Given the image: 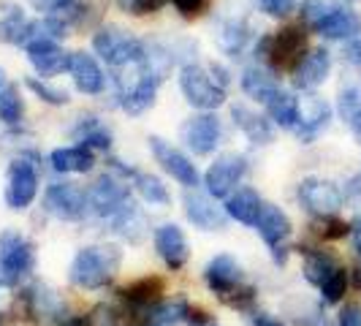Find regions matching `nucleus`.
Masks as SVG:
<instances>
[{
	"instance_id": "nucleus-1",
	"label": "nucleus",
	"mask_w": 361,
	"mask_h": 326,
	"mask_svg": "<svg viewBox=\"0 0 361 326\" xmlns=\"http://www.w3.org/2000/svg\"><path fill=\"white\" fill-rule=\"evenodd\" d=\"M123 267V250L114 245H87L71 261V283L76 289H106Z\"/></svg>"
},
{
	"instance_id": "nucleus-2",
	"label": "nucleus",
	"mask_w": 361,
	"mask_h": 326,
	"mask_svg": "<svg viewBox=\"0 0 361 326\" xmlns=\"http://www.w3.org/2000/svg\"><path fill=\"white\" fill-rule=\"evenodd\" d=\"M255 63L269 66L271 71H293L296 63L307 54L305 25H286L274 36H261L253 44Z\"/></svg>"
},
{
	"instance_id": "nucleus-3",
	"label": "nucleus",
	"mask_w": 361,
	"mask_h": 326,
	"mask_svg": "<svg viewBox=\"0 0 361 326\" xmlns=\"http://www.w3.org/2000/svg\"><path fill=\"white\" fill-rule=\"evenodd\" d=\"M161 82L152 79L142 68V63H130L123 68H114V90H117V107L128 114H145L147 109L155 107Z\"/></svg>"
},
{
	"instance_id": "nucleus-4",
	"label": "nucleus",
	"mask_w": 361,
	"mask_h": 326,
	"mask_svg": "<svg viewBox=\"0 0 361 326\" xmlns=\"http://www.w3.org/2000/svg\"><path fill=\"white\" fill-rule=\"evenodd\" d=\"M212 38L217 49L228 57H242L247 47L253 44V25H250V8L247 6H223L217 11V19L212 25Z\"/></svg>"
},
{
	"instance_id": "nucleus-5",
	"label": "nucleus",
	"mask_w": 361,
	"mask_h": 326,
	"mask_svg": "<svg viewBox=\"0 0 361 326\" xmlns=\"http://www.w3.org/2000/svg\"><path fill=\"white\" fill-rule=\"evenodd\" d=\"M36 270V245L17 229L0 234V286H19Z\"/></svg>"
},
{
	"instance_id": "nucleus-6",
	"label": "nucleus",
	"mask_w": 361,
	"mask_h": 326,
	"mask_svg": "<svg viewBox=\"0 0 361 326\" xmlns=\"http://www.w3.org/2000/svg\"><path fill=\"white\" fill-rule=\"evenodd\" d=\"M180 90L185 101L199 111H215L226 104V87H220L215 76L209 73L207 66L196 63H185L180 68Z\"/></svg>"
},
{
	"instance_id": "nucleus-7",
	"label": "nucleus",
	"mask_w": 361,
	"mask_h": 326,
	"mask_svg": "<svg viewBox=\"0 0 361 326\" xmlns=\"http://www.w3.org/2000/svg\"><path fill=\"white\" fill-rule=\"evenodd\" d=\"M92 49L106 63L109 68H123L130 63H139L145 54V41L126 33L123 28H101L92 36Z\"/></svg>"
},
{
	"instance_id": "nucleus-8",
	"label": "nucleus",
	"mask_w": 361,
	"mask_h": 326,
	"mask_svg": "<svg viewBox=\"0 0 361 326\" xmlns=\"http://www.w3.org/2000/svg\"><path fill=\"white\" fill-rule=\"evenodd\" d=\"M44 212L66 223H76L90 212L87 191H82L76 182H52L44 191Z\"/></svg>"
},
{
	"instance_id": "nucleus-9",
	"label": "nucleus",
	"mask_w": 361,
	"mask_h": 326,
	"mask_svg": "<svg viewBox=\"0 0 361 326\" xmlns=\"http://www.w3.org/2000/svg\"><path fill=\"white\" fill-rule=\"evenodd\" d=\"M245 174H247V158L242 152H223L204 174L207 193L212 199H228L236 185L245 180Z\"/></svg>"
},
{
	"instance_id": "nucleus-10",
	"label": "nucleus",
	"mask_w": 361,
	"mask_h": 326,
	"mask_svg": "<svg viewBox=\"0 0 361 326\" xmlns=\"http://www.w3.org/2000/svg\"><path fill=\"white\" fill-rule=\"evenodd\" d=\"M147 142H149V152H152V158L161 163V169L171 177V180L180 182L182 188H188V191L199 188L201 185L199 169H196V163L190 161L182 150H177L171 142H166V139H161V136H149Z\"/></svg>"
},
{
	"instance_id": "nucleus-11",
	"label": "nucleus",
	"mask_w": 361,
	"mask_h": 326,
	"mask_svg": "<svg viewBox=\"0 0 361 326\" xmlns=\"http://www.w3.org/2000/svg\"><path fill=\"white\" fill-rule=\"evenodd\" d=\"M44 36L41 19H30L27 11L14 0H0V44L27 47L30 41Z\"/></svg>"
},
{
	"instance_id": "nucleus-12",
	"label": "nucleus",
	"mask_w": 361,
	"mask_h": 326,
	"mask_svg": "<svg viewBox=\"0 0 361 326\" xmlns=\"http://www.w3.org/2000/svg\"><path fill=\"white\" fill-rule=\"evenodd\" d=\"M180 136L185 147L193 152V155H212L220 139H223V126H220V117L215 111H199L193 117H188L180 128Z\"/></svg>"
},
{
	"instance_id": "nucleus-13",
	"label": "nucleus",
	"mask_w": 361,
	"mask_h": 326,
	"mask_svg": "<svg viewBox=\"0 0 361 326\" xmlns=\"http://www.w3.org/2000/svg\"><path fill=\"white\" fill-rule=\"evenodd\" d=\"M87 201H90V212H95L98 217H111L130 201V185L123 177L106 171L90 185Z\"/></svg>"
},
{
	"instance_id": "nucleus-14",
	"label": "nucleus",
	"mask_w": 361,
	"mask_h": 326,
	"mask_svg": "<svg viewBox=\"0 0 361 326\" xmlns=\"http://www.w3.org/2000/svg\"><path fill=\"white\" fill-rule=\"evenodd\" d=\"M299 204L315 217L337 215L345 204V193L340 191V185H334V182L310 177V180L299 185Z\"/></svg>"
},
{
	"instance_id": "nucleus-15",
	"label": "nucleus",
	"mask_w": 361,
	"mask_h": 326,
	"mask_svg": "<svg viewBox=\"0 0 361 326\" xmlns=\"http://www.w3.org/2000/svg\"><path fill=\"white\" fill-rule=\"evenodd\" d=\"M25 52H27V63L33 66L36 76H41V79H52V76H60L63 71H68L71 52H66L57 38H36V41H30L25 47Z\"/></svg>"
},
{
	"instance_id": "nucleus-16",
	"label": "nucleus",
	"mask_w": 361,
	"mask_h": 326,
	"mask_svg": "<svg viewBox=\"0 0 361 326\" xmlns=\"http://www.w3.org/2000/svg\"><path fill=\"white\" fill-rule=\"evenodd\" d=\"M38 196V169L27 158H19L8 166V185H6V204L11 210H27Z\"/></svg>"
},
{
	"instance_id": "nucleus-17",
	"label": "nucleus",
	"mask_w": 361,
	"mask_h": 326,
	"mask_svg": "<svg viewBox=\"0 0 361 326\" xmlns=\"http://www.w3.org/2000/svg\"><path fill=\"white\" fill-rule=\"evenodd\" d=\"M331 123V107L318 95H305L299 98V120H296V136L302 145L315 142Z\"/></svg>"
},
{
	"instance_id": "nucleus-18",
	"label": "nucleus",
	"mask_w": 361,
	"mask_h": 326,
	"mask_svg": "<svg viewBox=\"0 0 361 326\" xmlns=\"http://www.w3.org/2000/svg\"><path fill=\"white\" fill-rule=\"evenodd\" d=\"M185 217L201 231H223L228 223L226 207H217L209 193L207 196L196 193V188H193V193L190 191L185 193Z\"/></svg>"
},
{
	"instance_id": "nucleus-19",
	"label": "nucleus",
	"mask_w": 361,
	"mask_h": 326,
	"mask_svg": "<svg viewBox=\"0 0 361 326\" xmlns=\"http://www.w3.org/2000/svg\"><path fill=\"white\" fill-rule=\"evenodd\" d=\"M329 71H331V54H329V49H324V47L307 49V54L290 71L293 73V87H299V90L305 92L318 90L329 79Z\"/></svg>"
},
{
	"instance_id": "nucleus-20",
	"label": "nucleus",
	"mask_w": 361,
	"mask_h": 326,
	"mask_svg": "<svg viewBox=\"0 0 361 326\" xmlns=\"http://www.w3.org/2000/svg\"><path fill=\"white\" fill-rule=\"evenodd\" d=\"M68 73L73 79V87L82 95H101L106 90V73L90 52H71Z\"/></svg>"
},
{
	"instance_id": "nucleus-21",
	"label": "nucleus",
	"mask_w": 361,
	"mask_h": 326,
	"mask_svg": "<svg viewBox=\"0 0 361 326\" xmlns=\"http://www.w3.org/2000/svg\"><path fill=\"white\" fill-rule=\"evenodd\" d=\"M155 250L163 258V264L171 272H180L188 258H190V245L188 236L177 223H163L161 229L155 231Z\"/></svg>"
},
{
	"instance_id": "nucleus-22",
	"label": "nucleus",
	"mask_w": 361,
	"mask_h": 326,
	"mask_svg": "<svg viewBox=\"0 0 361 326\" xmlns=\"http://www.w3.org/2000/svg\"><path fill=\"white\" fill-rule=\"evenodd\" d=\"M204 280L212 294H217L220 299H226L231 291H236L242 286V267L234 255L220 253L215 255L207 267H204Z\"/></svg>"
},
{
	"instance_id": "nucleus-23",
	"label": "nucleus",
	"mask_w": 361,
	"mask_h": 326,
	"mask_svg": "<svg viewBox=\"0 0 361 326\" xmlns=\"http://www.w3.org/2000/svg\"><path fill=\"white\" fill-rule=\"evenodd\" d=\"M25 308L30 313L33 321H66V302L54 289H49L47 283H33L25 291Z\"/></svg>"
},
{
	"instance_id": "nucleus-24",
	"label": "nucleus",
	"mask_w": 361,
	"mask_h": 326,
	"mask_svg": "<svg viewBox=\"0 0 361 326\" xmlns=\"http://www.w3.org/2000/svg\"><path fill=\"white\" fill-rule=\"evenodd\" d=\"M231 120H234V126L245 133V139H247L250 145L264 147L274 139V123H271L267 114L255 111V109H250L247 104H234V107H231Z\"/></svg>"
},
{
	"instance_id": "nucleus-25",
	"label": "nucleus",
	"mask_w": 361,
	"mask_h": 326,
	"mask_svg": "<svg viewBox=\"0 0 361 326\" xmlns=\"http://www.w3.org/2000/svg\"><path fill=\"white\" fill-rule=\"evenodd\" d=\"M315 33L329 38V41H348V38L361 33V14L353 8H343V6L334 8L331 6V11L318 22Z\"/></svg>"
},
{
	"instance_id": "nucleus-26",
	"label": "nucleus",
	"mask_w": 361,
	"mask_h": 326,
	"mask_svg": "<svg viewBox=\"0 0 361 326\" xmlns=\"http://www.w3.org/2000/svg\"><path fill=\"white\" fill-rule=\"evenodd\" d=\"M255 231H258V236L269 245L271 250L283 248V242L290 236V217L277 204H264L261 215L255 220Z\"/></svg>"
},
{
	"instance_id": "nucleus-27",
	"label": "nucleus",
	"mask_w": 361,
	"mask_h": 326,
	"mask_svg": "<svg viewBox=\"0 0 361 326\" xmlns=\"http://www.w3.org/2000/svg\"><path fill=\"white\" fill-rule=\"evenodd\" d=\"M111 223V231L117 236H123L130 245H139L147 234H149V223H147V215L142 212V207H136L133 201H128L120 212L109 217Z\"/></svg>"
},
{
	"instance_id": "nucleus-28",
	"label": "nucleus",
	"mask_w": 361,
	"mask_h": 326,
	"mask_svg": "<svg viewBox=\"0 0 361 326\" xmlns=\"http://www.w3.org/2000/svg\"><path fill=\"white\" fill-rule=\"evenodd\" d=\"M245 95H250L253 101H261L267 104L274 92L280 90V79H277V71H271L269 66H261V63H253L242 71V79H239Z\"/></svg>"
},
{
	"instance_id": "nucleus-29",
	"label": "nucleus",
	"mask_w": 361,
	"mask_h": 326,
	"mask_svg": "<svg viewBox=\"0 0 361 326\" xmlns=\"http://www.w3.org/2000/svg\"><path fill=\"white\" fill-rule=\"evenodd\" d=\"M161 294H163L161 277H142V280L128 283L126 289L120 291V296H123V302H126L128 308L133 310V313H142V315H147L152 305L161 302Z\"/></svg>"
},
{
	"instance_id": "nucleus-30",
	"label": "nucleus",
	"mask_w": 361,
	"mask_h": 326,
	"mask_svg": "<svg viewBox=\"0 0 361 326\" xmlns=\"http://www.w3.org/2000/svg\"><path fill=\"white\" fill-rule=\"evenodd\" d=\"M52 169L60 174H87L92 166H95V155H92L90 147L85 145H73V147H57L49 155Z\"/></svg>"
},
{
	"instance_id": "nucleus-31",
	"label": "nucleus",
	"mask_w": 361,
	"mask_h": 326,
	"mask_svg": "<svg viewBox=\"0 0 361 326\" xmlns=\"http://www.w3.org/2000/svg\"><path fill=\"white\" fill-rule=\"evenodd\" d=\"M264 199L258 196V191L253 188H236L234 193L226 199V215L242 223V226H255V220L261 215Z\"/></svg>"
},
{
	"instance_id": "nucleus-32",
	"label": "nucleus",
	"mask_w": 361,
	"mask_h": 326,
	"mask_svg": "<svg viewBox=\"0 0 361 326\" xmlns=\"http://www.w3.org/2000/svg\"><path fill=\"white\" fill-rule=\"evenodd\" d=\"M264 107H267V117L277 128H283V131H293L296 128V120H299V98L293 92L277 90Z\"/></svg>"
},
{
	"instance_id": "nucleus-33",
	"label": "nucleus",
	"mask_w": 361,
	"mask_h": 326,
	"mask_svg": "<svg viewBox=\"0 0 361 326\" xmlns=\"http://www.w3.org/2000/svg\"><path fill=\"white\" fill-rule=\"evenodd\" d=\"M73 136H76L79 145L90 147V150H104L106 152L111 147V131L98 117H82L79 126L73 128Z\"/></svg>"
},
{
	"instance_id": "nucleus-34",
	"label": "nucleus",
	"mask_w": 361,
	"mask_h": 326,
	"mask_svg": "<svg viewBox=\"0 0 361 326\" xmlns=\"http://www.w3.org/2000/svg\"><path fill=\"white\" fill-rule=\"evenodd\" d=\"M130 185L136 188V193H139L149 207H169V204H171V193L166 191V185H163L155 174L136 171L133 180H130Z\"/></svg>"
},
{
	"instance_id": "nucleus-35",
	"label": "nucleus",
	"mask_w": 361,
	"mask_h": 326,
	"mask_svg": "<svg viewBox=\"0 0 361 326\" xmlns=\"http://www.w3.org/2000/svg\"><path fill=\"white\" fill-rule=\"evenodd\" d=\"M337 111H340V117H343L345 123H350L361 111V73L348 76L343 85H340V92H337Z\"/></svg>"
},
{
	"instance_id": "nucleus-36",
	"label": "nucleus",
	"mask_w": 361,
	"mask_h": 326,
	"mask_svg": "<svg viewBox=\"0 0 361 326\" xmlns=\"http://www.w3.org/2000/svg\"><path fill=\"white\" fill-rule=\"evenodd\" d=\"M22 114H25V104H22V95L14 82H3L0 85V120L6 126H19L22 123Z\"/></svg>"
},
{
	"instance_id": "nucleus-37",
	"label": "nucleus",
	"mask_w": 361,
	"mask_h": 326,
	"mask_svg": "<svg viewBox=\"0 0 361 326\" xmlns=\"http://www.w3.org/2000/svg\"><path fill=\"white\" fill-rule=\"evenodd\" d=\"M302 253H305V277H307V283L318 286V289L324 286L326 277L340 267V264L329 253H324V250H302Z\"/></svg>"
},
{
	"instance_id": "nucleus-38",
	"label": "nucleus",
	"mask_w": 361,
	"mask_h": 326,
	"mask_svg": "<svg viewBox=\"0 0 361 326\" xmlns=\"http://www.w3.org/2000/svg\"><path fill=\"white\" fill-rule=\"evenodd\" d=\"M185 313H188V302L185 299H171V302H158L152 305L147 313V321L158 326H174L185 321Z\"/></svg>"
},
{
	"instance_id": "nucleus-39",
	"label": "nucleus",
	"mask_w": 361,
	"mask_h": 326,
	"mask_svg": "<svg viewBox=\"0 0 361 326\" xmlns=\"http://www.w3.org/2000/svg\"><path fill=\"white\" fill-rule=\"evenodd\" d=\"M25 87L33 92L38 101H44V104H49V107H66V104L71 101L68 90L54 87L47 79H38V76H27V79H25Z\"/></svg>"
},
{
	"instance_id": "nucleus-40",
	"label": "nucleus",
	"mask_w": 361,
	"mask_h": 326,
	"mask_svg": "<svg viewBox=\"0 0 361 326\" xmlns=\"http://www.w3.org/2000/svg\"><path fill=\"white\" fill-rule=\"evenodd\" d=\"M350 286V277H348V272L343 267H337V270L331 272L329 277L324 280V286H321V294H324V302L329 305H337L340 299L345 296V291Z\"/></svg>"
},
{
	"instance_id": "nucleus-41",
	"label": "nucleus",
	"mask_w": 361,
	"mask_h": 326,
	"mask_svg": "<svg viewBox=\"0 0 361 326\" xmlns=\"http://www.w3.org/2000/svg\"><path fill=\"white\" fill-rule=\"evenodd\" d=\"M329 11H331V6H326L324 0H305V3L299 6L302 25H305V28H310V30H315V28H318V22H321Z\"/></svg>"
},
{
	"instance_id": "nucleus-42",
	"label": "nucleus",
	"mask_w": 361,
	"mask_h": 326,
	"mask_svg": "<svg viewBox=\"0 0 361 326\" xmlns=\"http://www.w3.org/2000/svg\"><path fill=\"white\" fill-rule=\"evenodd\" d=\"M166 3H171V0H117V6H120L126 14H133V17L158 14Z\"/></svg>"
},
{
	"instance_id": "nucleus-43",
	"label": "nucleus",
	"mask_w": 361,
	"mask_h": 326,
	"mask_svg": "<svg viewBox=\"0 0 361 326\" xmlns=\"http://www.w3.org/2000/svg\"><path fill=\"white\" fill-rule=\"evenodd\" d=\"M318 234L324 236V239H343V236L350 234V223H345L340 220L337 215H324L318 220Z\"/></svg>"
},
{
	"instance_id": "nucleus-44",
	"label": "nucleus",
	"mask_w": 361,
	"mask_h": 326,
	"mask_svg": "<svg viewBox=\"0 0 361 326\" xmlns=\"http://www.w3.org/2000/svg\"><path fill=\"white\" fill-rule=\"evenodd\" d=\"M258 8L274 19H286L290 11H296V0H255Z\"/></svg>"
},
{
	"instance_id": "nucleus-45",
	"label": "nucleus",
	"mask_w": 361,
	"mask_h": 326,
	"mask_svg": "<svg viewBox=\"0 0 361 326\" xmlns=\"http://www.w3.org/2000/svg\"><path fill=\"white\" fill-rule=\"evenodd\" d=\"M171 6H174L185 19H196V17H201L204 11H209L212 0H171Z\"/></svg>"
},
{
	"instance_id": "nucleus-46",
	"label": "nucleus",
	"mask_w": 361,
	"mask_h": 326,
	"mask_svg": "<svg viewBox=\"0 0 361 326\" xmlns=\"http://www.w3.org/2000/svg\"><path fill=\"white\" fill-rule=\"evenodd\" d=\"M253 299H255V289L250 286H239L236 291H231L223 302L228 305V308H236V310H250L253 308Z\"/></svg>"
},
{
	"instance_id": "nucleus-47",
	"label": "nucleus",
	"mask_w": 361,
	"mask_h": 326,
	"mask_svg": "<svg viewBox=\"0 0 361 326\" xmlns=\"http://www.w3.org/2000/svg\"><path fill=\"white\" fill-rule=\"evenodd\" d=\"M87 318H90V326H117V321H120L117 310L111 305H98Z\"/></svg>"
},
{
	"instance_id": "nucleus-48",
	"label": "nucleus",
	"mask_w": 361,
	"mask_h": 326,
	"mask_svg": "<svg viewBox=\"0 0 361 326\" xmlns=\"http://www.w3.org/2000/svg\"><path fill=\"white\" fill-rule=\"evenodd\" d=\"M68 3H71V0H30V6L36 8L38 14H44V17H49V14H60Z\"/></svg>"
},
{
	"instance_id": "nucleus-49",
	"label": "nucleus",
	"mask_w": 361,
	"mask_h": 326,
	"mask_svg": "<svg viewBox=\"0 0 361 326\" xmlns=\"http://www.w3.org/2000/svg\"><path fill=\"white\" fill-rule=\"evenodd\" d=\"M343 57H345V63L361 68V33L353 38H348V44H345V49H343Z\"/></svg>"
},
{
	"instance_id": "nucleus-50",
	"label": "nucleus",
	"mask_w": 361,
	"mask_h": 326,
	"mask_svg": "<svg viewBox=\"0 0 361 326\" xmlns=\"http://www.w3.org/2000/svg\"><path fill=\"white\" fill-rule=\"evenodd\" d=\"M207 68H209V73L215 76V82H217V85L228 90V85H231V71H228V68H226L223 63H217V60H212V63H209Z\"/></svg>"
},
{
	"instance_id": "nucleus-51",
	"label": "nucleus",
	"mask_w": 361,
	"mask_h": 326,
	"mask_svg": "<svg viewBox=\"0 0 361 326\" xmlns=\"http://www.w3.org/2000/svg\"><path fill=\"white\" fill-rule=\"evenodd\" d=\"M340 326H361V305H345L340 313Z\"/></svg>"
},
{
	"instance_id": "nucleus-52",
	"label": "nucleus",
	"mask_w": 361,
	"mask_h": 326,
	"mask_svg": "<svg viewBox=\"0 0 361 326\" xmlns=\"http://www.w3.org/2000/svg\"><path fill=\"white\" fill-rule=\"evenodd\" d=\"M185 324H188V326H209V324H212V318H209V315H207L201 308H190V305H188Z\"/></svg>"
},
{
	"instance_id": "nucleus-53",
	"label": "nucleus",
	"mask_w": 361,
	"mask_h": 326,
	"mask_svg": "<svg viewBox=\"0 0 361 326\" xmlns=\"http://www.w3.org/2000/svg\"><path fill=\"white\" fill-rule=\"evenodd\" d=\"M343 193H345V199L361 201V169H359V174H356V177H350V180H348Z\"/></svg>"
},
{
	"instance_id": "nucleus-54",
	"label": "nucleus",
	"mask_w": 361,
	"mask_h": 326,
	"mask_svg": "<svg viewBox=\"0 0 361 326\" xmlns=\"http://www.w3.org/2000/svg\"><path fill=\"white\" fill-rule=\"evenodd\" d=\"M253 326H283V321L274 318V315H269V313H255Z\"/></svg>"
},
{
	"instance_id": "nucleus-55",
	"label": "nucleus",
	"mask_w": 361,
	"mask_h": 326,
	"mask_svg": "<svg viewBox=\"0 0 361 326\" xmlns=\"http://www.w3.org/2000/svg\"><path fill=\"white\" fill-rule=\"evenodd\" d=\"M350 236H353V248L361 253V215L353 217V223H350Z\"/></svg>"
},
{
	"instance_id": "nucleus-56",
	"label": "nucleus",
	"mask_w": 361,
	"mask_h": 326,
	"mask_svg": "<svg viewBox=\"0 0 361 326\" xmlns=\"http://www.w3.org/2000/svg\"><path fill=\"white\" fill-rule=\"evenodd\" d=\"M60 326H90V318L87 315H68Z\"/></svg>"
},
{
	"instance_id": "nucleus-57",
	"label": "nucleus",
	"mask_w": 361,
	"mask_h": 326,
	"mask_svg": "<svg viewBox=\"0 0 361 326\" xmlns=\"http://www.w3.org/2000/svg\"><path fill=\"white\" fill-rule=\"evenodd\" d=\"M348 126L353 128V133H356V139H359V142H361V111H359V114H356V117H353V120H350V123H348Z\"/></svg>"
},
{
	"instance_id": "nucleus-58",
	"label": "nucleus",
	"mask_w": 361,
	"mask_h": 326,
	"mask_svg": "<svg viewBox=\"0 0 361 326\" xmlns=\"http://www.w3.org/2000/svg\"><path fill=\"white\" fill-rule=\"evenodd\" d=\"M353 286H356V289H361V264L353 270Z\"/></svg>"
},
{
	"instance_id": "nucleus-59",
	"label": "nucleus",
	"mask_w": 361,
	"mask_h": 326,
	"mask_svg": "<svg viewBox=\"0 0 361 326\" xmlns=\"http://www.w3.org/2000/svg\"><path fill=\"white\" fill-rule=\"evenodd\" d=\"M3 82H6V73L0 71V85H3Z\"/></svg>"
},
{
	"instance_id": "nucleus-60",
	"label": "nucleus",
	"mask_w": 361,
	"mask_h": 326,
	"mask_svg": "<svg viewBox=\"0 0 361 326\" xmlns=\"http://www.w3.org/2000/svg\"><path fill=\"white\" fill-rule=\"evenodd\" d=\"M145 326H158V324H149V321H147V324Z\"/></svg>"
}]
</instances>
